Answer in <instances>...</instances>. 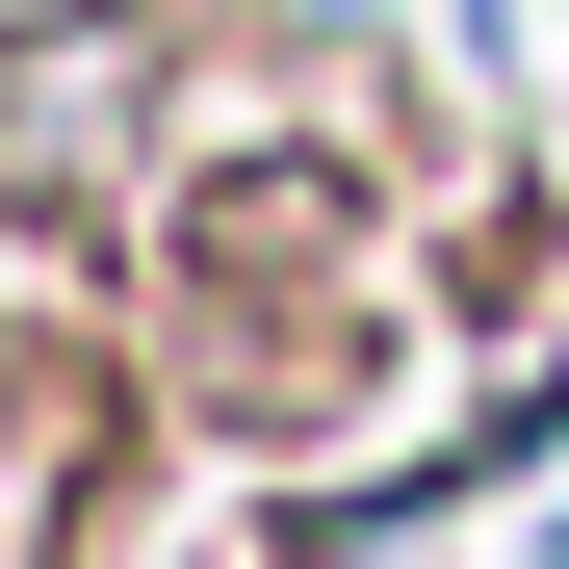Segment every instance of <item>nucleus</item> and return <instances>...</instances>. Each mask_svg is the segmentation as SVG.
Instances as JSON below:
<instances>
[{"mask_svg": "<svg viewBox=\"0 0 569 569\" xmlns=\"http://www.w3.org/2000/svg\"><path fill=\"white\" fill-rule=\"evenodd\" d=\"M130 104H156V52H130V27H52L27 78H0V208H78Z\"/></svg>", "mask_w": 569, "mask_h": 569, "instance_id": "nucleus-1", "label": "nucleus"}]
</instances>
